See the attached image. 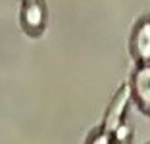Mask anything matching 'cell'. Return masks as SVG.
I'll return each instance as SVG.
<instances>
[{
    "label": "cell",
    "instance_id": "52a82bcc",
    "mask_svg": "<svg viewBox=\"0 0 150 144\" xmlns=\"http://www.w3.org/2000/svg\"><path fill=\"white\" fill-rule=\"evenodd\" d=\"M21 2H25V0H21Z\"/></svg>",
    "mask_w": 150,
    "mask_h": 144
},
{
    "label": "cell",
    "instance_id": "7a4b0ae2",
    "mask_svg": "<svg viewBox=\"0 0 150 144\" xmlns=\"http://www.w3.org/2000/svg\"><path fill=\"white\" fill-rule=\"evenodd\" d=\"M133 102L142 114L150 115V64H137L129 81Z\"/></svg>",
    "mask_w": 150,
    "mask_h": 144
},
{
    "label": "cell",
    "instance_id": "277c9868",
    "mask_svg": "<svg viewBox=\"0 0 150 144\" xmlns=\"http://www.w3.org/2000/svg\"><path fill=\"white\" fill-rule=\"evenodd\" d=\"M131 100H133L131 87H129V83H127V85H123V87L115 92V96L112 98L110 106H108V109H106L104 123H102V129H104L106 133H112L119 123L123 121V117H125V114H127V108H129V104H131Z\"/></svg>",
    "mask_w": 150,
    "mask_h": 144
},
{
    "label": "cell",
    "instance_id": "3957f363",
    "mask_svg": "<svg viewBox=\"0 0 150 144\" xmlns=\"http://www.w3.org/2000/svg\"><path fill=\"white\" fill-rule=\"evenodd\" d=\"M129 52L137 64H150V16L137 21L129 40Z\"/></svg>",
    "mask_w": 150,
    "mask_h": 144
},
{
    "label": "cell",
    "instance_id": "6da1fadb",
    "mask_svg": "<svg viewBox=\"0 0 150 144\" xmlns=\"http://www.w3.org/2000/svg\"><path fill=\"white\" fill-rule=\"evenodd\" d=\"M46 4L44 0H25L21 2V12H19V23L21 29L29 37H40L44 27H46Z\"/></svg>",
    "mask_w": 150,
    "mask_h": 144
},
{
    "label": "cell",
    "instance_id": "5b68a950",
    "mask_svg": "<svg viewBox=\"0 0 150 144\" xmlns=\"http://www.w3.org/2000/svg\"><path fill=\"white\" fill-rule=\"evenodd\" d=\"M110 136H112V144H133V125L127 121H121L110 133Z\"/></svg>",
    "mask_w": 150,
    "mask_h": 144
},
{
    "label": "cell",
    "instance_id": "8992f818",
    "mask_svg": "<svg viewBox=\"0 0 150 144\" xmlns=\"http://www.w3.org/2000/svg\"><path fill=\"white\" fill-rule=\"evenodd\" d=\"M87 144H112V136L104 129H98V131H93L88 135Z\"/></svg>",
    "mask_w": 150,
    "mask_h": 144
}]
</instances>
